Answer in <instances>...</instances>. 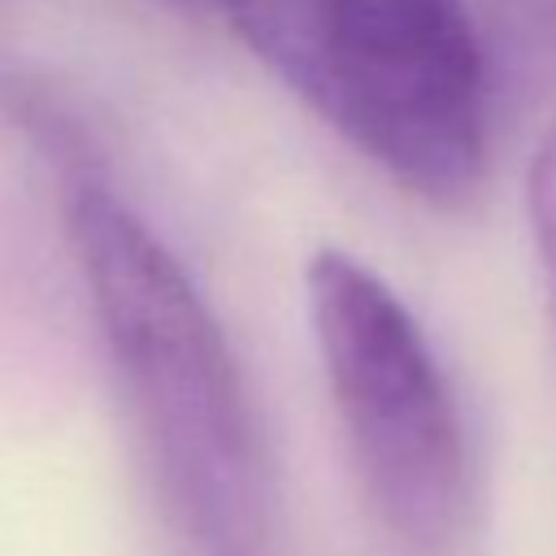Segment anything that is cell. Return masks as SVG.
<instances>
[{"label": "cell", "mask_w": 556, "mask_h": 556, "mask_svg": "<svg viewBox=\"0 0 556 556\" xmlns=\"http://www.w3.org/2000/svg\"><path fill=\"white\" fill-rule=\"evenodd\" d=\"M61 187L169 556H287L274 465L213 308L91 161Z\"/></svg>", "instance_id": "6da1fadb"}, {"label": "cell", "mask_w": 556, "mask_h": 556, "mask_svg": "<svg viewBox=\"0 0 556 556\" xmlns=\"http://www.w3.org/2000/svg\"><path fill=\"white\" fill-rule=\"evenodd\" d=\"M304 291L369 513L404 556H456L469 526V452L421 326L365 261L339 248L308 261Z\"/></svg>", "instance_id": "7a4b0ae2"}, {"label": "cell", "mask_w": 556, "mask_h": 556, "mask_svg": "<svg viewBox=\"0 0 556 556\" xmlns=\"http://www.w3.org/2000/svg\"><path fill=\"white\" fill-rule=\"evenodd\" d=\"M426 204H465L486 161V56L465 0H339L321 113Z\"/></svg>", "instance_id": "3957f363"}, {"label": "cell", "mask_w": 556, "mask_h": 556, "mask_svg": "<svg viewBox=\"0 0 556 556\" xmlns=\"http://www.w3.org/2000/svg\"><path fill=\"white\" fill-rule=\"evenodd\" d=\"M239 39L317 113L334 78L339 0H217Z\"/></svg>", "instance_id": "277c9868"}, {"label": "cell", "mask_w": 556, "mask_h": 556, "mask_svg": "<svg viewBox=\"0 0 556 556\" xmlns=\"http://www.w3.org/2000/svg\"><path fill=\"white\" fill-rule=\"evenodd\" d=\"M495 30L530 61H556V0H491Z\"/></svg>", "instance_id": "5b68a950"}, {"label": "cell", "mask_w": 556, "mask_h": 556, "mask_svg": "<svg viewBox=\"0 0 556 556\" xmlns=\"http://www.w3.org/2000/svg\"><path fill=\"white\" fill-rule=\"evenodd\" d=\"M526 208H530L534 243L547 261L552 287H556V130L534 148V161L526 174Z\"/></svg>", "instance_id": "8992f818"}]
</instances>
